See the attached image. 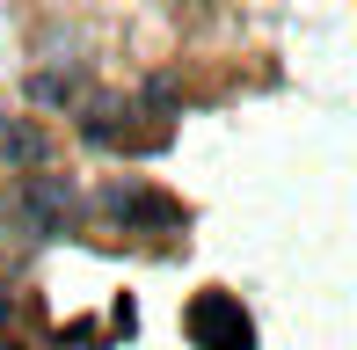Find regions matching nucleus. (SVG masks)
<instances>
[{"mask_svg": "<svg viewBox=\"0 0 357 350\" xmlns=\"http://www.w3.org/2000/svg\"><path fill=\"white\" fill-rule=\"evenodd\" d=\"M8 219L29 241H59L66 219H73V183L66 175H22V183L8 190Z\"/></svg>", "mask_w": 357, "mask_h": 350, "instance_id": "nucleus-1", "label": "nucleus"}, {"mask_svg": "<svg viewBox=\"0 0 357 350\" xmlns=\"http://www.w3.org/2000/svg\"><path fill=\"white\" fill-rule=\"evenodd\" d=\"M80 66H44V73H29V102H52V109H66V102H80Z\"/></svg>", "mask_w": 357, "mask_h": 350, "instance_id": "nucleus-5", "label": "nucleus"}, {"mask_svg": "<svg viewBox=\"0 0 357 350\" xmlns=\"http://www.w3.org/2000/svg\"><path fill=\"white\" fill-rule=\"evenodd\" d=\"M102 204H109L117 219H139V227H168V219H175V204L153 197V190H139V183H109Z\"/></svg>", "mask_w": 357, "mask_h": 350, "instance_id": "nucleus-3", "label": "nucleus"}, {"mask_svg": "<svg viewBox=\"0 0 357 350\" xmlns=\"http://www.w3.org/2000/svg\"><path fill=\"white\" fill-rule=\"evenodd\" d=\"M190 336H197V350H255V328H248V314H241L234 292H197Z\"/></svg>", "mask_w": 357, "mask_h": 350, "instance_id": "nucleus-2", "label": "nucleus"}, {"mask_svg": "<svg viewBox=\"0 0 357 350\" xmlns=\"http://www.w3.org/2000/svg\"><path fill=\"white\" fill-rule=\"evenodd\" d=\"M44 161V132L29 117H8L0 109V168H37Z\"/></svg>", "mask_w": 357, "mask_h": 350, "instance_id": "nucleus-4", "label": "nucleus"}]
</instances>
